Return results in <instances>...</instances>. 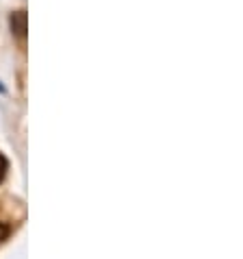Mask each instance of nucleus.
Wrapping results in <instances>:
<instances>
[{
	"label": "nucleus",
	"mask_w": 243,
	"mask_h": 259,
	"mask_svg": "<svg viewBox=\"0 0 243 259\" xmlns=\"http://www.w3.org/2000/svg\"><path fill=\"white\" fill-rule=\"evenodd\" d=\"M0 94H5V88H3V85H0Z\"/></svg>",
	"instance_id": "nucleus-4"
},
{
	"label": "nucleus",
	"mask_w": 243,
	"mask_h": 259,
	"mask_svg": "<svg viewBox=\"0 0 243 259\" xmlns=\"http://www.w3.org/2000/svg\"><path fill=\"white\" fill-rule=\"evenodd\" d=\"M9 26H11V33L16 35L18 39H24L26 31H28V13L26 11H13L9 16Z\"/></svg>",
	"instance_id": "nucleus-1"
},
{
	"label": "nucleus",
	"mask_w": 243,
	"mask_h": 259,
	"mask_svg": "<svg viewBox=\"0 0 243 259\" xmlns=\"http://www.w3.org/2000/svg\"><path fill=\"white\" fill-rule=\"evenodd\" d=\"M9 233H11V229H9V225H5V222H0V244H3L7 237H9Z\"/></svg>",
	"instance_id": "nucleus-2"
},
{
	"label": "nucleus",
	"mask_w": 243,
	"mask_h": 259,
	"mask_svg": "<svg viewBox=\"0 0 243 259\" xmlns=\"http://www.w3.org/2000/svg\"><path fill=\"white\" fill-rule=\"evenodd\" d=\"M5 175H7V159H5L3 155H0V183H3Z\"/></svg>",
	"instance_id": "nucleus-3"
}]
</instances>
